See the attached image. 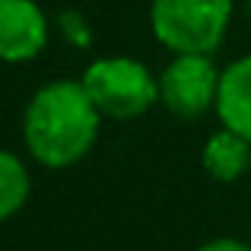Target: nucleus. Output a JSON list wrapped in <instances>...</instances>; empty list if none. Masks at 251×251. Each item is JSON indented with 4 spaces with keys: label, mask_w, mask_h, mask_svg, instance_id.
<instances>
[{
    "label": "nucleus",
    "mask_w": 251,
    "mask_h": 251,
    "mask_svg": "<svg viewBox=\"0 0 251 251\" xmlns=\"http://www.w3.org/2000/svg\"><path fill=\"white\" fill-rule=\"evenodd\" d=\"M220 70L210 54H175L159 74V102L175 118L191 121L216 105Z\"/></svg>",
    "instance_id": "4"
},
{
    "label": "nucleus",
    "mask_w": 251,
    "mask_h": 251,
    "mask_svg": "<svg viewBox=\"0 0 251 251\" xmlns=\"http://www.w3.org/2000/svg\"><path fill=\"white\" fill-rule=\"evenodd\" d=\"M48 45V16L35 0H0V61L23 64Z\"/></svg>",
    "instance_id": "5"
},
{
    "label": "nucleus",
    "mask_w": 251,
    "mask_h": 251,
    "mask_svg": "<svg viewBox=\"0 0 251 251\" xmlns=\"http://www.w3.org/2000/svg\"><path fill=\"white\" fill-rule=\"evenodd\" d=\"M61 32L70 38L74 45H86L89 42V32H86V19L80 16V13H61Z\"/></svg>",
    "instance_id": "9"
},
{
    "label": "nucleus",
    "mask_w": 251,
    "mask_h": 251,
    "mask_svg": "<svg viewBox=\"0 0 251 251\" xmlns=\"http://www.w3.org/2000/svg\"><path fill=\"white\" fill-rule=\"evenodd\" d=\"M213 108L220 115L223 127L251 140V54L220 70V89H216Z\"/></svg>",
    "instance_id": "6"
},
{
    "label": "nucleus",
    "mask_w": 251,
    "mask_h": 251,
    "mask_svg": "<svg viewBox=\"0 0 251 251\" xmlns=\"http://www.w3.org/2000/svg\"><path fill=\"white\" fill-rule=\"evenodd\" d=\"M102 111L83 80H54L35 92L23 115V143L45 169H70L96 147Z\"/></svg>",
    "instance_id": "1"
},
{
    "label": "nucleus",
    "mask_w": 251,
    "mask_h": 251,
    "mask_svg": "<svg viewBox=\"0 0 251 251\" xmlns=\"http://www.w3.org/2000/svg\"><path fill=\"white\" fill-rule=\"evenodd\" d=\"M201 162L207 169L210 178L216 181H235L245 172H251V140H245L242 134L223 127L203 143Z\"/></svg>",
    "instance_id": "7"
},
{
    "label": "nucleus",
    "mask_w": 251,
    "mask_h": 251,
    "mask_svg": "<svg viewBox=\"0 0 251 251\" xmlns=\"http://www.w3.org/2000/svg\"><path fill=\"white\" fill-rule=\"evenodd\" d=\"M32 191V178L25 162L10 150H0V223L16 216L25 207Z\"/></svg>",
    "instance_id": "8"
},
{
    "label": "nucleus",
    "mask_w": 251,
    "mask_h": 251,
    "mask_svg": "<svg viewBox=\"0 0 251 251\" xmlns=\"http://www.w3.org/2000/svg\"><path fill=\"white\" fill-rule=\"evenodd\" d=\"M197 251H251V245H245L239 239H213L207 245H201Z\"/></svg>",
    "instance_id": "10"
},
{
    "label": "nucleus",
    "mask_w": 251,
    "mask_h": 251,
    "mask_svg": "<svg viewBox=\"0 0 251 251\" xmlns=\"http://www.w3.org/2000/svg\"><path fill=\"white\" fill-rule=\"evenodd\" d=\"M232 19V0H153L150 25L172 54H213Z\"/></svg>",
    "instance_id": "2"
},
{
    "label": "nucleus",
    "mask_w": 251,
    "mask_h": 251,
    "mask_svg": "<svg viewBox=\"0 0 251 251\" xmlns=\"http://www.w3.org/2000/svg\"><path fill=\"white\" fill-rule=\"evenodd\" d=\"M102 118L130 121L159 102V76L134 57H99L80 76Z\"/></svg>",
    "instance_id": "3"
}]
</instances>
